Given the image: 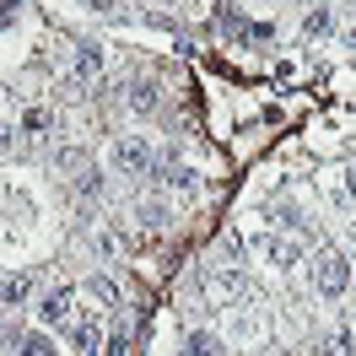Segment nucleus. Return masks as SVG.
I'll list each match as a JSON object with an SVG mask.
<instances>
[{
	"mask_svg": "<svg viewBox=\"0 0 356 356\" xmlns=\"http://www.w3.org/2000/svg\"><path fill=\"white\" fill-rule=\"evenodd\" d=\"M108 356H130V334H108Z\"/></svg>",
	"mask_w": 356,
	"mask_h": 356,
	"instance_id": "2eb2a0df",
	"label": "nucleus"
},
{
	"mask_svg": "<svg viewBox=\"0 0 356 356\" xmlns=\"http://www.w3.org/2000/svg\"><path fill=\"white\" fill-rule=\"evenodd\" d=\"M259 254H265V265L291 270L302 259V243H297V238H281V232H259Z\"/></svg>",
	"mask_w": 356,
	"mask_h": 356,
	"instance_id": "7ed1b4c3",
	"label": "nucleus"
},
{
	"mask_svg": "<svg viewBox=\"0 0 356 356\" xmlns=\"http://www.w3.org/2000/svg\"><path fill=\"white\" fill-rule=\"evenodd\" d=\"M346 44H351V49H356V27H351V33H346Z\"/></svg>",
	"mask_w": 356,
	"mask_h": 356,
	"instance_id": "aec40b11",
	"label": "nucleus"
},
{
	"mask_svg": "<svg viewBox=\"0 0 356 356\" xmlns=\"http://www.w3.org/2000/svg\"><path fill=\"white\" fill-rule=\"evenodd\" d=\"M184 351H189V356H222V340H216L211 330H195V334H189V346H184Z\"/></svg>",
	"mask_w": 356,
	"mask_h": 356,
	"instance_id": "1a4fd4ad",
	"label": "nucleus"
},
{
	"mask_svg": "<svg viewBox=\"0 0 356 356\" xmlns=\"http://www.w3.org/2000/svg\"><path fill=\"white\" fill-rule=\"evenodd\" d=\"M11 140H17V130H11V124H0V152H11Z\"/></svg>",
	"mask_w": 356,
	"mask_h": 356,
	"instance_id": "f3484780",
	"label": "nucleus"
},
{
	"mask_svg": "<svg viewBox=\"0 0 356 356\" xmlns=\"http://www.w3.org/2000/svg\"><path fill=\"white\" fill-rule=\"evenodd\" d=\"M140 222H146V227H162V205H140Z\"/></svg>",
	"mask_w": 356,
	"mask_h": 356,
	"instance_id": "dca6fc26",
	"label": "nucleus"
},
{
	"mask_svg": "<svg viewBox=\"0 0 356 356\" xmlns=\"http://www.w3.org/2000/svg\"><path fill=\"white\" fill-rule=\"evenodd\" d=\"M76 313V286H54L38 297V324H70Z\"/></svg>",
	"mask_w": 356,
	"mask_h": 356,
	"instance_id": "20e7f679",
	"label": "nucleus"
},
{
	"mask_svg": "<svg viewBox=\"0 0 356 356\" xmlns=\"http://www.w3.org/2000/svg\"><path fill=\"white\" fill-rule=\"evenodd\" d=\"M87 291L97 297V302H108V308H119V286H113L108 275H92V281H87Z\"/></svg>",
	"mask_w": 356,
	"mask_h": 356,
	"instance_id": "f8f14e48",
	"label": "nucleus"
},
{
	"mask_svg": "<svg viewBox=\"0 0 356 356\" xmlns=\"http://www.w3.org/2000/svg\"><path fill=\"white\" fill-rule=\"evenodd\" d=\"M27 291H33V281H27V275H6V281H0V302L22 308V302H27Z\"/></svg>",
	"mask_w": 356,
	"mask_h": 356,
	"instance_id": "0eeeda50",
	"label": "nucleus"
},
{
	"mask_svg": "<svg viewBox=\"0 0 356 356\" xmlns=\"http://www.w3.org/2000/svg\"><path fill=\"white\" fill-rule=\"evenodd\" d=\"M97 65H103V54H97L92 44H81V54H76V81H92V76H97Z\"/></svg>",
	"mask_w": 356,
	"mask_h": 356,
	"instance_id": "9d476101",
	"label": "nucleus"
},
{
	"mask_svg": "<svg viewBox=\"0 0 356 356\" xmlns=\"http://www.w3.org/2000/svg\"><path fill=\"white\" fill-rule=\"evenodd\" d=\"M330 22H334V17H330V11H324V6H318V11H308V17H302V27H308L313 38H318V33H330Z\"/></svg>",
	"mask_w": 356,
	"mask_h": 356,
	"instance_id": "ddd939ff",
	"label": "nucleus"
},
{
	"mask_svg": "<svg viewBox=\"0 0 356 356\" xmlns=\"http://www.w3.org/2000/svg\"><path fill=\"white\" fill-rule=\"evenodd\" d=\"M17 356H60V346H54L44 330H27L22 340H17Z\"/></svg>",
	"mask_w": 356,
	"mask_h": 356,
	"instance_id": "423d86ee",
	"label": "nucleus"
},
{
	"mask_svg": "<svg viewBox=\"0 0 356 356\" xmlns=\"http://www.w3.org/2000/svg\"><path fill=\"white\" fill-rule=\"evenodd\" d=\"M346 195H351V200H356V162H351V168H346Z\"/></svg>",
	"mask_w": 356,
	"mask_h": 356,
	"instance_id": "a211bd4d",
	"label": "nucleus"
},
{
	"mask_svg": "<svg viewBox=\"0 0 356 356\" xmlns=\"http://www.w3.org/2000/svg\"><path fill=\"white\" fill-rule=\"evenodd\" d=\"M168 6H178V0H168Z\"/></svg>",
	"mask_w": 356,
	"mask_h": 356,
	"instance_id": "5701e85b",
	"label": "nucleus"
},
{
	"mask_svg": "<svg viewBox=\"0 0 356 356\" xmlns=\"http://www.w3.org/2000/svg\"><path fill=\"white\" fill-rule=\"evenodd\" d=\"M49 124H54V119H49L44 108H33V113H27V119H22V130H33V135H38V130H49Z\"/></svg>",
	"mask_w": 356,
	"mask_h": 356,
	"instance_id": "4468645a",
	"label": "nucleus"
},
{
	"mask_svg": "<svg viewBox=\"0 0 356 356\" xmlns=\"http://www.w3.org/2000/svg\"><path fill=\"white\" fill-rule=\"evenodd\" d=\"M351 286H356V270H351Z\"/></svg>",
	"mask_w": 356,
	"mask_h": 356,
	"instance_id": "4be33fe9",
	"label": "nucleus"
},
{
	"mask_svg": "<svg viewBox=\"0 0 356 356\" xmlns=\"http://www.w3.org/2000/svg\"><path fill=\"white\" fill-rule=\"evenodd\" d=\"M130 108L135 113H152L156 108V87H152V81H135V87H130Z\"/></svg>",
	"mask_w": 356,
	"mask_h": 356,
	"instance_id": "9b49d317",
	"label": "nucleus"
},
{
	"mask_svg": "<svg viewBox=\"0 0 356 356\" xmlns=\"http://www.w3.org/2000/svg\"><path fill=\"white\" fill-rule=\"evenodd\" d=\"M156 184H168V189H195V173L189 168H152Z\"/></svg>",
	"mask_w": 356,
	"mask_h": 356,
	"instance_id": "6e6552de",
	"label": "nucleus"
},
{
	"mask_svg": "<svg viewBox=\"0 0 356 356\" xmlns=\"http://www.w3.org/2000/svg\"><path fill=\"white\" fill-rule=\"evenodd\" d=\"M70 346H76V356H103V318H97V313H81Z\"/></svg>",
	"mask_w": 356,
	"mask_h": 356,
	"instance_id": "39448f33",
	"label": "nucleus"
},
{
	"mask_svg": "<svg viewBox=\"0 0 356 356\" xmlns=\"http://www.w3.org/2000/svg\"><path fill=\"white\" fill-rule=\"evenodd\" d=\"M113 168L119 173H130V178H146L156 168V152L146 146V135H119L113 140Z\"/></svg>",
	"mask_w": 356,
	"mask_h": 356,
	"instance_id": "f03ea898",
	"label": "nucleus"
},
{
	"mask_svg": "<svg viewBox=\"0 0 356 356\" xmlns=\"http://www.w3.org/2000/svg\"><path fill=\"white\" fill-rule=\"evenodd\" d=\"M351 334H356V313H351Z\"/></svg>",
	"mask_w": 356,
	"mask_h": 356,
	"instance_id": "412c9836",
	"label": "nucleus"
},
{
	"mask_svg": "<svg viewBox=\"0 0 356 356\" xmlns=\"http://www.w3.org/2000/svg\"><path fill=\"white\" fill-rule=\"evenodd\" d=\"M87 6H92V11H108V6H113V0H87Z\"/></svg>",
	"mask_w": 356,
	"mask_h": 356,
	"instance_id": "6ab92c4d",
	"label": "nucleus"
},
{
	"mask_svg": "<svg viewBox=\"0 0 356 356\" xmlns=\"http://www.w3.org/2000/svg\"><path fill=\"white\" fill-rule=\"evenodd\" d=\"M351 259L340 254V248H324L318 259H313V286L324 291V297H340V291H351Z\"/></svg>",
	"mask_w": 356,
	"mask_h": 356,
	"instance_id": "f257e3e1",
	"label": "nucleus"
}]
</instances>
